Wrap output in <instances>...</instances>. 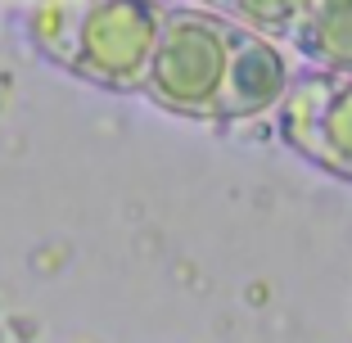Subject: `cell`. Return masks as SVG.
Wrapping results in <instances>:
<instances>
[{
	"label": "cell",
	"instance_id": "3",
	"mask_svg": "<svg viewBox=\"0 0 352 343\" xmlns=\"http://www.w3.org/2000/svg\"><path fill=\"white\" fill-rule=\"evenodd\" d=\"M280 131L311 163L352 177V77H302L280 100Z\"/></svg>",
	"mask_w": 352,
	"mask_h": 343
},
{
	"label": "cell",
	"instance_id": "7",
	"mask_svg": "<svg viewBox=\"0 0 352 343\" xmlns=\"http://www.w3.org/2000/svg\"><path fill=\"white\" fill-rule=\"evenodd\" d=\"M204 5H217V0H204Z\"/></svg>",
	"mask_w": 352,
	"mask_h": 343
},
{
	"label": "cell",
	"instance_id": "1",
	"mask_svg": "<svg viewBox=\"0 0 352 343\" xmlns=\"http://www.w3.org/2000/svg\"><path fill=\"white\" fill-rule=\"evenodd\" d=\"M28 27L59 68L109 91H140L163 32V10L154 0H36Z\"/></svg>",
	"mask_w": 352,
	"mask_h": 343
},
{
	"label": "cell",
	"instance_id": "2",
	"mask_svg": "<svg viewBox=\"0 0 352 343\" xmlns=\"http://www.w3.org/2000/svg\"><path fill=\"white\" fill-rule=\"evenodd\" d=\"M235 32V23L212 10H163V32L140 95L186 118H217Z\"/></svg>",
	"mask_w": 352,
	"mask_h": 343
},
{
	"label": "cell",
	"instance_id": "6",
	"mask_svg": "<svg viewBox=\"0 0 352 343\" xmlns=\"http://www.w3.org/2000/svg\"><path fill=\"white\" fill-rule=\"evenodd\" d=\"M311 0H217L212 14L258 36H294L307 19Z\"/></svg>",
	"mask_w": 352,
	"mask_h": 343
},
{
	"label": "cell",
	"instance_id": "4",
	"mask_svg": "<svg viewBox=\"0 0 352 343\" xmlns=\"http://www.w3.org/2000/svg\"><path fill=\"white\" fill-rule=\"evenodd\" d=\"M294 86L289 59L271 36L258 32H235V50H230V68L221 82V100H217V118L235 122V118H258L267 109H276Z\"/></svg>",
	"mask_w": 352,
	"mask_h": 343
},
{
	"label": "cell",
	"instance_id": "5",
	"mask_svg": "<svg viewBox=\"0 0 352 343\" xmlns=\"http://www.w3.org/2000/svg\"><path fill=\"white\" fill-rule=\"evenodd\" d=\"M294 41L325 73L352 77V0H311Z\"/></svg>",
	"mask_w": 352,
	"mask_h": 343
}]
</instances>
